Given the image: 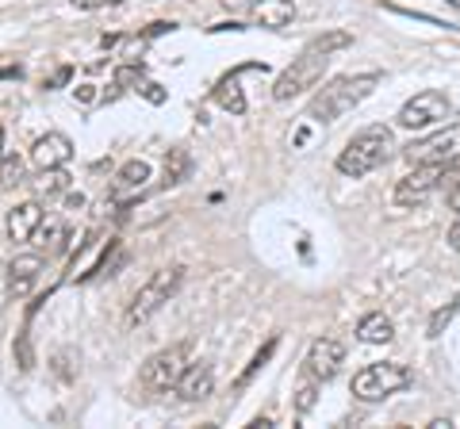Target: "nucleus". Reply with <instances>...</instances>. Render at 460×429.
<instances>
[{"label":"nucleus","mask_w":460,"mask_h":429,"mask_svg":"<svg viewBox=\"0 0 460 429\" xmlns=\"http://www.w3.org/2000/svg\"><path fill=\"white\" fill-rule=\"evenodd\" d=\"M349 42H353V35H345V31L319 35L304 54H299V58H292V66H288L277 81H272V100L288 104V100H296V96H304L307 89H314V84L323 81V74L330 69V62H334V54L345 50Z\"/></svg>","instance_id":"obj_1"},{"label":"nucleus","mask_w":460,"mask_h":429,"mask_svg":"<svg viewBox=\"0 0 460 429\" xmlns=\"http://www.w3.org/2000/svg\"><path fill=\"white\" fill-rule=\"evenodd\" d=\"M380 74H349V77H334L330 84H323L319 96L311 100L307 119L314 123H334L341 116H349L353 108H361L365 100L376 92Z\"/></svg>","instance_id":"obj_2"},{"label":"nucleus","mask_w":460,"mask_h":429,"mask_svg":"<svg viewBox=\"0 0 460 429\" xmlns=\"http://www.w3.org/2000/svg\"><path fill=\"white\" fill-rule=\"evenodd\" d=\"M395 142H392V131L387 127H365V131H357L349 142H345V150L338 153V173L345 177H368L376 173V169L392 157Z\"/></svg>","instance_id":"obj_3"},{"label":"nucleus","mask_w":460,"mask_h":429,"mask_svg":"<svg viewBox=\"0 0 460 429\" xmlns=\"http://www.w3.org/2000/svg\"><path fill=\"white\" fill-rule=\"evenodd\" d=\"M181 284H184V265H169V268H157V273L142 284L138 295L131 299V307H127V326H142V322H150L157 311H162L172 295L181 292Z\"/></svg>","instance_id":"obj_4"},{"label":"nucleus","mask_w":460,"mask_h":429,"mask_svg":"<svg viewBox=\"0 0 460 429\" xmlns=\"http://www.w3.org/2000/svg\"><path fill=\"white\" fill-rule=\"evenodd\" d=\"M414 383V372L399 361H384V364H368L353 376V395L361 398V403H384V398H392L399 391H407Z\"/></svg>","instance_id":"obj_5"},{"label":"nucleus","mask_w":460,"mask_h":429,"mask_svg":"<svg viewBox=\"0 0 460 429\" xmlns=\"http://www.w3.org/2000/svg\"><path fill=\"white\" fill-rule=\"evenodd\" d=\"M184 368H189V346H184V341H177V346H169V349H157L154 356H146V364L138 368L135 391H142L150 398V395H162L169 388H177Z\"/></svg>","instance_id":"obj_6"},{"label":"nucleus","mask_w":460,"mask_h":429,"mask_svg":"<svg viewBox=\"0 0 460 429\" xmlns=\"http://www.w3.org/2000/svg\"><path fill=\"white\" fill-rule=\"evenodd\" d=\"M411 165H453L460 162V119L456 123H445L441 131L426 135L419 142H411L407 150H402Z\"/></svg>","instance_id":"obj_7"},{"label":"nucleus","mask_w":460,"mask_h":429,"mask_svg":"<svg viewBox=\"0 0 460 429\" xmlns=\"http://www.w3.org/2000/svg\"><path fill=\"white\" fill-rule=\"evenodd\" d=\"M453 169H456V162L453 165H414L411 173L395 184V207H422V204H429L434 192L449 180Z\"/></svg>","instance_id":"obj_8"},{"label":"nucleus","mask_w":460,"mask_h":429,"mask_svg":"<svg viewBox=\"0 0 460 429\" xmlns=\"http://www.w3.org/2000/svg\"><path fill=\"white\" fill-rule=\"evenodd\" d=\"M449 111H453L449 96L438 92V89H426V92L411 96L407 104L399 108V119L395 123L402 127V131H429V127H438V123L449 119Z\"/></svg>","instance_id":"obj_9"},{"label":"nucleus","mask_w":460,"mask_h":429,"mask_svg":"<svg viewBox=\"0 0 460 429\" xmlns=\"http://www.w3.org/2000/svg\"><path fill=\"white\" fill-rule=\"evenodd\" d=\"M341 364H345V346H341V341H338V337H319V341H314V346L307 349L304 372H307V380L326 383V380L338 376Z\"/></svg>","instance_id":"obj_10"},{"label":"nucleus","mask_w":460,"mask_h":429,"mask_svg":"<svg viewBox=\"0 0 460 429\" xmlns=\"http://www.w3.org/2000/svg\"><path fill=\"white\" fill-rule=\"evenodd\" d=\"M69 162H74V142H69V135L47 131L42 138H35V146H31L35 169H66Z\"/></svg>","instance_id":"obj_11"},{"label":"nucleus","mask_w":460,"mask_h":429,"mask_svg":"<svg viewBox=\"0 0 460 429\" xmlns=\"http://www.w3.org/2000/svg\"><path fill=\"white\" fill-rule=\"evenodd\" d=\"M177 391L184 403H204V398L215 391V372H211V364H204V361H196V364H189L181 372V380H177Z\"/></svg>","instance_id":"obj_12"},{"label":"nucleus","mask_w":460,"mask_h":429,"mask_svg":"<svg viewBox=\"0 0 460 429\" xmlns=\"http://www.w3.org/2000/svg\"><path fill=\"white\" fill-rule=\"evenodd\" d=\"M42 219H47V211H42L39 199H27V204L12 207V211H8V238H12V241H31V238L39 234Z\"/></svg>","instance_id":"obj_13"},{"label":"nucleus","mask_w":460,"mask_h":429,"mask_svg":"<svg viewBox=\"0 0 460 429\" xmlns=\"http://www.w3.org/2000/svg\"><path fill=\"white\" fill-rule=\"evenodd\" d=\"M39 273H42V257L39 253H20L16 261L8 265V292H12V299L31 295Z\"/></svg>","instance_id":"obj_14"},{"label":"nucleus","mask_w":460,"mask_h":429,"mask_svg":"<svg viewBox=\"0 0 460 429\" xmlns=\"http://www.w3.org/2000/svg\"><path fill=\"white\" fill-rule=\"evenodd\" d=\"M253 23L257 27H269V31H280L296 20V0H257L253 4Z\"/></svg>","instance_id":"obj_15"},{"label":"nucleus","mask_w":460,"mask_h":429,"mask_svg":"<svg viewBox=\"0 0 460 429\" xmlns=\"http://www.w3.org/2000/svg\"><path fill=\"white\" fill-rule=\"evenodd\" d=\"M357 337H361L365 346H387V341L395 337V322L387 319L384 311H372V314H365V319L357 322Z\"/></svg>","instance_id":"obj_16"},{"label":"nucleus","mask_w":460,"mask_h":429,"mask_svg":"<svg viewBox=\"0 0 460 429\" xmlns=\"http://www.w3.org/2000/svg\"><path fill=\"white\" fill-rule=\"evenodd\" d=\"M242 74L246 69H234V74H226L219 84H215V104H219L223 111H230V116H242L246 111V96H242Z\"/></svg>","instance_id":"obj_17"},{"label":"nucleus","mask_w":460,"mask_h":429,"mask_svg":"<svg viewBox=\"0 0 460 429\" xmlns=\"http://www.w3.org/2000/svg\"><path fill=\"white\" fill-rule=\"evenodd\" d=\"M189 173H192L189 150H169L165 169H162V184H165V188H177V184H184V180H189Z\"/></svg>","instance_id":"obj_18"},{"label":"nucleus","mask_w":460,"mask_h":429,"mask_svg":"<svg viewBox=\"0 0 460 429\" xmlns=\"http://www.w3.org/2000/svg\"><path fill=\"white\" fill-rule=\"evenodd\" d=\"M277 346H280V337H269V341H265V346H261V349H257V353H253V361L246 364V372H242V376H238V383H234V388H238V391H246V388H250V383H253V376H257V372H261V368H265V364L272 361V353H277Z\"/></svg>","instance_id":"obj_19"},{"label":"nucleus","mask_w":460,"mask_h":429,"mask_svg":"<svg viewBox=\"0 0 460 429\" xmlns=\"http://www.w3.org/2000/svg\"><path fill=\"white\" fill-rule=\"evenodd\" d=\"M66 188H69L66 169H39V177H35V192L39 196H58V192H66Z\"/></svg>","instance_id":"obj_20"},{"label":"nucleus","mask_w":460,"mask_h":429,"mask_svg":"<svg viewBox=\"0 0 460 429\" xmlns=\"http://www.w3.org/2000/svg\"><path fill=\"white\" fill-rule=\"evenodd\" d=\"M115 89H142L146 84V66H138V62H127V66H115Z\"/></svg>","instance_id":"obj_21"},{"label":"nucleus","mask_w":460,"mask_h":429,"mask_svg":"<svg viewBox=\"0 0 460 429\" xmlns=\"http://www.w3.org/2000/svg\"><path fill=\"white\" fill-rule=\"evenodd\" d=\"M35 238H42L47 241V253H62L66 250V223H58V219H42V226H39V234Z\"/></svg>","instance_id":"obj_22"},{"label":"nucleus","mask_w":460,"mask_h":429,"mask_svg":"<svg viewBox=\"0 0 460 429\" xmlns=\"http://www.w3.org/2000/svg\"><path fill=\"white\" fill-rule=\"evenodd\" d=\"M115 180H119L123 188H142V184L150 180V165H146V162H138V157H135V162H127V165L119 169V177H115Z\"/></svg>","instance_id":"obj_23"},{"label":"nucleus","mask_w":460,"mask_h":429,"mask_svg":"<svg viewBox=\"0 0 460 429\" xmlns=\"http://www.w3.org/2000/svg\"><path fill=\"white\" fill-rule=\"evenodd\" d=\"M456 314H460V295L453 299L449 307H441V311L434 314V319H429V330H426V334H429V337H441V334H445V326H449V322L456 319Z\"/></svg>","instance_id":"obj_24"},{"label":"nucleus","mask_w":460,"mask_h":429,"mask_svg":"<svg viewBox=\"0 0 460 429\" xmlns=\"http://www.w3.org/2000/svg\"><path fill=\"white\" fill-rule=\"evenodd\" d=\"M20 180H23V162H20V157L0 153V184L12 188V184H20Z\"/></svg>","instance_id":"obj_25"},{"label":"nucleus","mask_w":460,"mask_h":429,"mask_svg":"<svg viewBox=\"0 0 460 429\" xmlns=\"http://www.w3.org/2000/svg\"><path fill=\"white\" fill-rule=\"evenodd\" d=\"M16 364H20V372L35 368V349H31V334H27V330L16 337Z\"/></svg>","instance_id":"obj_26"},{"label":"nucleus","mask_w":460,"mask_h":429,"mask_svg":"<svg viewBox=\"0 0 460 429\" xmlns=\"http://www.w3.org/2000/svg\"><path fill=\"white\" fill-rule=\"evenodd\" d=\"M219 4L230 12V16H246V12H253V0H219Z\"/></svg>","instance_id":"obj_27"},{"label":"nucleus","mask_w":460,"mask_h":429,"mask_svg":"<svg viewBox=\"0 0 460 429\" xmlns=\"http://www.w3.org/2000/svg\"><path fill=\"white\" fill-rule=\"evenodd\" d=\"M296 407L304 410V414H307V410L314 407V380L307 383V388H299V398H296Z\"/></svg>","instance_id":"obj_28"},{"label":"nucleus","mask_w":460,"mask_h":429,"mask_svg":"<svg viewBox=\"0 0 460 429\" xmlns=\"http://www.w3.org/2000/svg\"><path fill=\"white\" fill-rule=\"evenodd\" d=\"M138 92H142V96H146V100H150V104H165V92H162V84H150V81H146V84H142V89H138Z\"/></svg>","instance_id":"obj_29"},{"label":"nucleus","mask_w":460,"mask_h":429,"mask_svg":"<svg viewBox=\"0 0 460 429\" xmlns=\"http://www.w3.org/2000/svg\"><path fill=\"white\" fill-rule=\"evenodd\" d=\"M172 27H177V23H165V20H157V23H150V27H146V35H142V39H157V35L172 31Z\"/></svg>","instance_id":"obj_30"},{"label":"nucleus","mask_w":460,"mask_h":429,"mask_svg":"<svg viewBox=\"0 0 460 429\" xmlns=\"http://www.w3.org/2000/svg\"><path fill=\"white\" fill-rule=\"evenodd\" d=\"M8 77L20 81L23 77V66H0V81H8Z\"/></svg>","instance_id":"obj_31"},{"label":"nucleus","mask_w":460,"mask_h":429,"mask_svg":"<svg viewBox=\"0 0 460 429\" xmlns=\"http://www.w3.org/2000/svg\"><path fill=\"white\" fill-rule=\"evenodd\" d=\"M108 0H74V8H81V12H93V8H104Z\"/></svg>","instance_id":"obj_32"},{"label":"nucleus","mask_w":460,"mask_h":429,"mask_svg":"<svg viewBox=\"0 0 460 429\" xmlns=\"http://www.w3.org/2000/svg\"><path fill=\"white\" fill-rule=\"evenodd\" d=\"M449 246H453V250L460 253V219L453 223V231H449Z\"/></svg>","instance_id":"obj_33"},{"label":"nucleus","mask_w":460,"mask_h":429,"mask_svg":"<svg viewBox=\"0 0 460 429\" xmlns=\"http://www.w3.org/2000/svg\"><path fill=\"white\" fill-rule=\"evenodd\" d=\"M449 207H453V211H460V180L449 188Z\"/></svg>","instance_id":"obj_34"},{"label":"nucleus","mask_w":460,"mask_h":429,"mask_svg":"<svg viewBox=\"0 0 460 429\" xmlns=\"http://www.w3.org/2000/svg\"><path fill=\"white\" fill-rule=\"evenodd\" d=\"M0 153H4V127H0Z\"/></svg>","instance_id":"obj_35"}]
</instances>
